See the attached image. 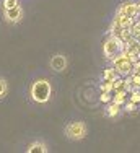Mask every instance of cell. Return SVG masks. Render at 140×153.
<instances>
[{"instance_id":"obj_1","label":"cell","mask_w":140,"mask_h":153,"mask_svg":"<svg viewBox=\"0 0 140 153\" xmlns=\"http://www.w3.org/2000/svg\"><path fill=\"white\" fill-rule=\"evenodd\" d=\"M51 93H52V86L47 80H36L31 85V98L34 103H47L51 100Z\"/></svg>"},{"instance_id":"obj_2","label":"cell","mask_w":140,"mask_h":153,"mask_svg":"<svg viewBox=\"0 0 140 153\" xmlns=\"http://www.w3.org/2000/svg\"><path fill=\"white\" fill-rule=\"evenodd\" d=\"M124 51V42L121 41L116 36H109L108 39L103 44V52H104V57L109 60H112L114 57H117L121 52Z\"/></svg>"},{"instance_id":"obj_3","label":"cell","mask_w":140,"mask_h":153,"mask_svg":"<svg viewBox=\"0 0 140 153\" xmlns=\"http://www.w3.org/2000/svg\"><path fill=\"white\" fill-rule=\"evenodd\" d=\"M112 67L116 68V72L119 74L121 76H127L132 74V70H134V64H132L130 60H129V57L126 56V52H121L117 57H114L112 59Z\"/></svg>"},{"instance_id":"obj_4","label":"cell","mask_w":140,"mask_h":153,"mask_svg":"<svg viewBox=\"0 0 140 153\" xmlns=\"http://www.w3.org/2000/svg\"><path fill=\"white\" fill-rule=\"evenodd\" d=\"M65 134L72 140H82L86 135V126L83 122H72L65 127Z\"/></svg>"},{"instance_id":"obj_5","label":"cell","mask_w":140,"mask_h":153,"mask_svg":"<svg viewBox=\"0 0 140 153\" xmlns=\"http://www.w3.org/2000/svg\"><path fill=\"white\" fill-rule=\"evenodd\" d=\"M117 13H122L126 16H130V18H137L139 16V3L135 2H126L119 7Z\"/></svg>"},{"instance_id":"obj_6","label":"cell","mask_w":140,"mask_h":153,"mask_svg":"<svg viewBox=\"0 0 140 153\" xmlns=\"http://www.w3.org/2000/svg\"><path fill=\"white\" fill-rule=\"evenodd\" d=\"M23 18V10L20 5L13 7V8H7L5 10V20L10 23H18V21Z\"/></svg>"},{"instance_id":"obj_7","label":"cell","mask_w":140,"mask_h":153,"mask_svg":"<svg viewBox=\"0 0 140 153\" xmlns=\"http://www.w3.org/2000/svg\"><path fill=\"white\" fill-rule=\"evenodd\" d=\"M51 68L56 72H64L67 68V57L62 56V54H56L51 59Z\"/></svg>"},{"instance_id":"obj_8","label":"cell","mask_w":140,"mask_h":153,"mask_svg":"<svg viewBox=\"0 0 140 153\" xmlns=\"http://www.w3.org/2000/svg\"><path fill=\"white\" fill-rule=\"evenodd\" d=\"M134 21H135V18L126 16V15H122V13H117V15H116V18H114V21H112V23H114V25H117L119 28H132V25H134Z\"/></svg>"},{"instance_id":"obj_9","label":"cell","mask_w":140,"mask_h":153,"mask_svg":"<svg viewBox=\"0 0 140 153\" xmlns=\"http://www.w3.org/2000/svg\"><path fill=\"white\" fill-rule=\"evenodd\" d=\"M127 100H129V93L126 91V90L114 91V94H112V101H114V103H117V104H121V106H124Z\"/></svg>"},{"instance_id":"obj_10","label":"cell","mask_w":140,"mask_h":153,"mask_svg":"<svg viewBox=\"0 0 140 153\" xmlns=\"http://www.w3.org/2000/svg\"><path fill=\"white\" fill-rule=\"evenodd\" d=\"M26 152L28 153H46L47 147H46V143H42V142H34V143L28 145Z\"/></svg>"},{"instance_id":"obj_11","label":"cell","mask_w":140,"mask_h":153,"mask_svg":"<svg viewBox=\"0 0 140 153\" xmlns=\"http://www.w3.org/2000/svg\"><path fill=\"white\" fill-rule=\"evenodd\" d=\"M112 88L114 91H119V90H126V78L124 76H117V78L112 80Z\"/></svg>"},{"instance_id":"obj_12","label":"cell","mask_w":140,"mask_h":153,"mask_svg":"<svg viewBox=\"0 0 140 153\" xmlns=\"http://www.w3.org/2000/svg\"><path fill=\"white\" fill-rule=\"evenodd\" d=\"M117 76H119V74L116 72L114 67H109V68H106V70L103 72V80H111L112 82L114 78H117Z\"/></svg>"},{"instance_id":"obj_13","label":"cell","mask_w":140,"mask_h":153,"mask_svg":"<svg viewBox=\"0 0 140 153\" xmlns=\"http://www.w3.org/2000/svg\"><path fill=\"white\" fill-rule=\"evenodd\" d=\"M119 111H121V104L114 103V101L108 106V116L109 117H116V116L119 114Z\"/></svg>"},{"instance_id":"obj_14","label":"cell","mask_w":140,"mask_h":153,"mask_svg":"<svg viewBox=\"0 0 140 153\" xmlns=\"http://www.w3.org/2000/svg\"><path fill=\"white\" fill-rule=\"evenodd\" d=\"M129 101H132L135 104H140V88H134L129 93Z\"/></svg>"},{"instance_id":"obj_15","label":"cell","mask_w":140,"mask_h":153,"mask_svg":"<svg viewBox=\"0 0 140 153\" xmlns=\"http://www.w3.org/2000/svg\"><path fill=\"white\" fill-rule=\"evenodd\" d=\"M101 91H111V93L114 91L111 80H103V83H101Z\"/></svg>"},{"instance_id":"obj_16","label":"cell","mask_w":140,"mask_h":153,"mask_svg":"<svg viewBox=\"0 0 140 153\" xmlns=\"http://www.w3.org/2000/svg\"><path fill=\"white\" fill-rule=\"evenodd\" d=\"M99 101H101V103H111V101H112V94H111V91H101Z\"/></svg>"},{"instance_id":"obj_17","label":"cell","mask_w":140,"mask_h":153,"mask_svg":"<svg viewBox=\"0 0 140 153\" xmlns=\"http://www.w3.org/2000/svg\"><path fill=\"white\" fill-rule=\"evenodd\" d=\"M7 91H8V85H7V82L3 78H0V100L7 94Z\"/></svg>"},{"instance_id":"obj_18","label":"cell","mask_w":140,"mask_h":153,"mask_svg":"<svg viewBox=\"0 0 140 153\" xmlns=\"http://www.w3.org/2000/svg\"><path fill=\"white\" fill-rule=\"evenodd\" d=\"M130 80L134 88H140V74H130Z\"/></svg>"},{"instance_id":"obj_19","label":"cell","mask_w":140,"mask_h":153,"mask_svg":"<svg viewBox=\"0 0 140 153\" xmlns=\"http://www.w3.org/2000/svg\"><path fill=\"white\" fill-rule=\"evenodd\" d=\"M18 5V0H3V8H13Z\"/></svg>"},{"instance_id":"obj_20","label":"cell","mask_w":140,"mask_h":153,"mask_svg":"<svg viewBox=\"0 0 140 153\" xmlns=\"http://www.w3.org/2000/svg\"><path fill=\"white\" fill-rule=\"evenodd\" d=\"M124 109H126V111H129V112H132V111H135V109H137V104L127 100V101H126V104H124Z\"/></svg>"},{"instance_id":"obj_21","label":"cell","mask_w":140,"mask_h":153,"mask_svg":"<svg viewBox=\"0 0 140 153\" xmlns=\"http://www.w3.org/2000/svg\"><path fill=\"white\" fill-rule=\"evenodd\" d=\"M132 74H140V60H137L134 64V70H132Z\"/></svg>"},{"instance_id":"obj_22","label":"cell","mask_w":140,"mask_h":153,"mask_svg":"<svg viewBox=\"0 0 140 153\" xmlns=\"http://www.w3.org/2000/svg\"><path fill=\"white\" fill-rule=\"evenodd\" d=\"M135 41H137V44L140 46V36H137V38H135Z\"/></svg>"},{"instance_id":"obj_23","label":"cell","mask_w":140,"mask_h":153,"mask_svg":"<svg viewBox=\"0 0 140 153\" xmlns=\"http://www.w3.org/2000/svg\"><path fill=\"white\" fill-rule=\"evenodd\" d=\"M139 18H140V3H139Z\"/></svg>"}]
</instances>
